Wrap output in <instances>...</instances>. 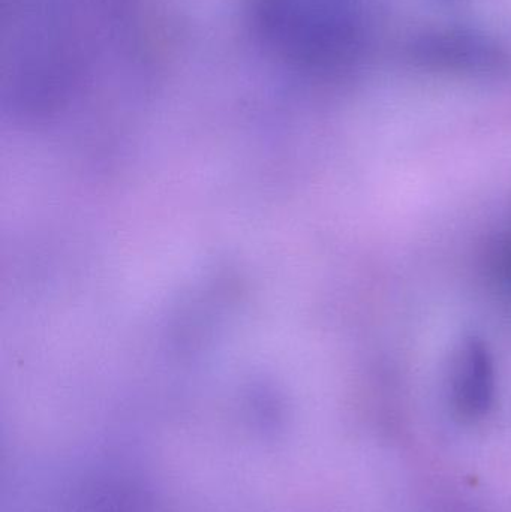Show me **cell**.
<instances>
[{"label":"cell","mask_w":511,"mask_h":512,"mask_svg":"<svg viewBox=\"0 0 511 512\" xmlns=\"http://www.w3.org/2000/svg\"><path fill=\"white\" fill-rule=\"evenodd\" d=\"M411 57L428 68L489 71L506 65L507 56L491 38L467 30L428 33L414 42Z\"/></svg>","instance_id":"obj_1"},{"label":"cell","mask_w":511,"mask_h":512,"mask_svg":"<svg viewBox=\"0 0 511 512\" xmlns=\"http://www.w3.org/2000/svg\"><path fill=\"white\" fill-rule=\"evenodd\" d=\"M494 367L480 343L462 349L453 375V405L464 420L485 417L494 402Z\"/></svg>","instance_id":"obj_2"}]
</instances>
